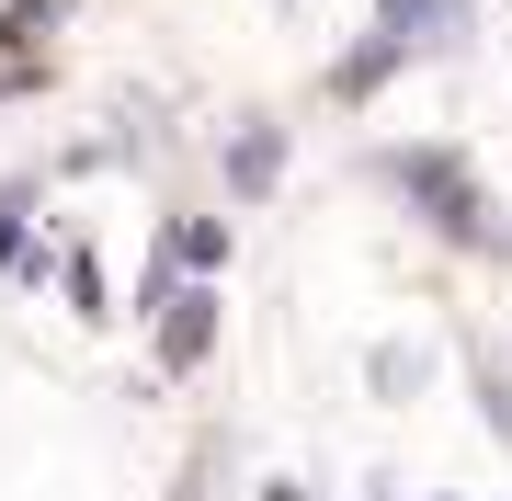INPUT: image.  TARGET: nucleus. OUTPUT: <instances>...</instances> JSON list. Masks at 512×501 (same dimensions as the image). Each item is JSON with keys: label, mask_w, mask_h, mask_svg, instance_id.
Masks as SVG:
<instances>
[{"label": "nucleus", "mask_w": 512, "mask_h": 501, "mask_svg": "<svg viewBox=\"0 0 512 501\" xmlns=\"http://www.w3.org/2000/svg\"><path fill=\"white\" fill-rule=\"evenodd\" d=\"M365 171L410 205L421 228H433L444 251H467V262H512V217L490 205V183L467 171V149H444V137H410V149H365Z\"/></svg>", "instance_id": "f257e3e1"}, {"label": "nucleus", "mask_w": 512, "mask_h": 501, "mask_svg": "<svg viewBox=\"0 0 512 501\" xmlns=\"http://www.w3.org/2000/svg\"><path fill=\"white\" fill-rule=\"evenodd\" d=\"M148 319H160V365H171V376H194L205 353H217L228 297H217V274H171L160 297H148Z\"/></svg>", "instance_id": "f03ea898"}, {"label": "nucleus", "mask_w": 512, "mask_h": 501, "mask_svg": "<svg viewBox=\"0 0 512 501\" xmlns=\"http://www.w3.org/2000/svg\"><path fill=\"white\" fill-rule=\"evenodd\" d=\"M217 183H228V205H262L285 183V126L274 114H239V126L217 137Z\"/></svg>", "instance_id": "7ed1b4c3"}, {"label": "nucleus", "mask_w": 512, "mask_h": 501, "mask_svg": "<svg viewBox=\"0 0 512 501\" xmlns=\"http://www.w3.org/2000/svg\"><path fill=\"white\" fill-rule=\"evenodd\" d=\"M399 69H421V57H410L399 35H387V23H365V35H353L342 57H330V80H319V92H330V103H376Z\"/></svg>", "instance_id": "20e7f679"}, {"label": "nucleus", "mask_w": 512, "mask_h": 501, "mask_svg": "<svg viewBox=\"0 0 512 501\" xmlns=\"http://www.w3.org/2000/svg\"><path fill=\"white\" fill-rule=\"evenodd\" d=\"M376 23H387V35H399L410 57H467L478 0H376Z\"/></svg>", "instance_id": "39448f33"}, {"label": "nucleus", "mask_w": 512, "mask_h": 501, "mask_svg": "<svg viewBox=\"0 0 512 501\" xmlns=\"http://www.w3.org/2000/svg\"><path fill=\"white\" fill-rule=\"evenodd\" d=\"M421 376H433L421 342H376V353H365V388H376V399H421Z\"/></svg>", "instance_id": "423d86ee"}, {"label": "nucleus", "mask_w": 512, "mask_h": 501, "mask_svg": "<svg viewBox=\"0 0 512 501\" xmlns=\"http://www.w3.org/2000/svg\"><path fill=\"white\" fill-rule=\"evenodd\" d=\"M171 274H228V217H183L171 228Z\"/></svg>", "instance_id": "0eeeda50"}, {"label": "nucleus", "mask_w": 512, "mask_h": 501, "mask_svg": "<svg viewBox=\"0 0 512 501\" xmlns=\"http://www.w3.org/2000/svg\"><path fill=\"white\" fill-rule=\"evenodd\" d=\"M478 422L512 445V365H501V353H478Z\"/></svg>", "instance_id": "6e6552de"}, {"label": "nucleus", "mask_w": 512, "mask_h": 501, "mask_svg": "<svg viewBox=\"0 0 512 501\" xmlns=\"http://www.w3.org/2000/svg\"><path fill=\"white\" fill-rule=\"evenodd\" d=\"M23 205H35V194H23V183H0V262H23Z\"/></svg>", "instance_id": "1a4fd4ad"}, {"label": "nucleus", "mask_w": 512, "mask_h": 501, "mask_svg": "<svg viewBox=\"0 0 512 501\" xmlns=\"http://www.w3.org/2000/svg\"><path fill=\"white\" fill-rule=\"evenodd\" d=\"M262 501H308V490H296V479H262Z\"/></svg>", "instance_id": "9d476101"}, {"label": "nucleus", "mask_w": 512, "mask_h": 501, "mask_svg": "<svg viewBox=\"0 0 512 501\" xmlns=\"http://www.w3.org/2000/svg\"><path fill=\"white\" fill-rule=\"evenodd\" d=\"M171 501H205V456H194V479H183V490H171Z\"/></svg>", "instance_id": "9b49d317"}]
</instances>
